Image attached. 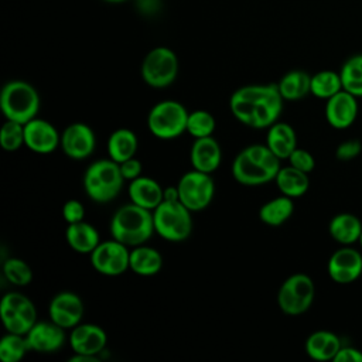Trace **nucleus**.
Returning a JSON list of instances; mask_svg holds the SVG:
<instances>
[{"mask_svg":"<svg viewBox=\"0 0 362 362\" xmlns=\"http://www.w3.org/2000/svg\"><path fill=\"white\" fill-rule=\"evenodd\" d=\"M156 232L153 212L133 202L120 206L112 216L110 235L126 246H140Z\"/></svg>","mask_w":362,"mask_h":362,"instance_id":"nucleus-1","label":"nucleus"},{"mask_svg":"<svg viewBox=\"0 0 362 362\" xmlns=\"http://www.w3.org/2000/svg\"><path fill=\"white\" fill-rule=\"evenodd\" d=\"M124 178L120 164L112 158L93 161L83 174V189L86 195L98 202L107 204L113 201L123 188Z\"/></svg>","mask_w":362,"mask_h":362,"instance_id":"nucleus-2","label":"nucleus"},{"mask_svg":"<svg viewBox=\"0 0 362 362\" xmlns=\"http://www.w3.org/2000/svg\"><path fill=\"white\" fill-rule=\"evenodd\" d=\"M0 106L7 120L25 124L37 117L40 110V96L37 89L25 81L7 82L0 93Z\"/></svg>","mask_w":362,"mask_h":362,"instance_id":"nucleus-3","label":"nucleus"},{"mask_svg":"<svg viewBox=\"0 0 362 362\" xmlns=\"http://www.w3.org/2000/svg\"><path fill=\"white\" fill-rule=\"evenodd\" d=\"M154 229L168 242H182L192 232L191 211L181 201H163L154 211Z\"/></svg>","mask_w":362,"mask_h":362,"instance_id":"nucleus-4","label":"nucleus"},{"mask_svg":"<svg viewBox=\"0 0 362 362\" xmlns=\"http://www.w3.org/2000/svg\"><path fill=\"white\" fill-rule=\"evenodd\" d=\"M188 112L177 100H161L151 107L147 116L150 133L161 140H173L187 132Z\"/></svg>","mask_w":362,"mask_h":362,"instance_id":"nucleus-5","label":"nucleus"},{"mask_svg":"<svg viewBox=\"0 0 362 362\" xmlns=\"http://www.w3.org/2000/svg\"><path fill=\"white\" fill-rule=\"evenodd\" d=\"M315 296L314 281L304 273H296L286 279L277 293V305L287 315L305 313Z\"/></svg>","mask_w":362,"mask_h":362,"instance_id":"nucleus-6","label":"nucleus"},{"mask_svg":"<svg viewBox=\"0 0 362 362\" xmlns=\"http://www.w3.org/2000/svg\"><path fill=\"white\" fill-rule=\"evenodd\" d=\"M178 74V58L168 47H156L141 62V78L151 88L170 86Z\"/></svg>","mask_w":362,"mask_h":362,"instance_id":"nucleus-7","label":"nucleus"},{"mask_svg":"<svg viewBox=\"0 0 362 362\" xmlns=\"http://www.w3.org/2000/svg\"><path fill=\"white\" fill-rule=\"evenodd\" d=\"M0 315L7 332L25 335L37 322L34 303L21 293H7L0 303Z\"/></svg>","mask_w":362,"mask_h":362,"instance_id":"nucleus-8","label":"nucleus"},{"mask_svg":"<svg viewBox=\"0 0 362 362\" xmlns=\"http://www.w3.org/2000/svg\"><path fill=\"white\" fill-rule=\"evenodd\" d=\"M180 201L191 211H202L205 209L215 195V184L211 174L191 170L185 173L178 184Z\"/></svg>","mask_w":362,"mask_h":362,"instance_id":"nucleus-9","label":"nucleus"},{"mask_svg":"<svg viewBox=\"0 0 362 362\" xmlns=\"http://www.w3.org/2000/svg\"><path fill=\"white\" fill-rule=\"evenodd\" d=\"M93 269L103 276H120L130 269V252L122 242L112 239L102 242L90 253Z\"/></svg>","mask_w":362,"mask_h":362,"instance_id":"nucleus-10","label":"nucleus"},{"mask_svg":"<svg viewBox=\"0 0 362 362\" xmlns=\"http://www.w3.org/2000/svg\"><path fill=\"white\" fill-rule=\"evenodd\" d=\"M65 156L72 160H85L88 158L96 146V137L93 130L81 122L72 123L61 134L59 143Z\"/></svg>","mask_w":362,"mask_h":362,"instance_id":"nucleus-11","label":"nucleus"},{"mask_svg":"<svg viewBox=\"0 0 362 362\" xmlns=\"http://www.w3.org/2000/svg\"><path fill=\"white\" fill-rule=\"evenodd\" d=\"M327 270L335 283L349 284L362 274V255L354 247H341L331 255Z\"/></svg>","mask_w":362,"mask_h":362,"instance_id":"nucleus-12","label":"nucleus"},{"mask_svg":"<svg viewBox=\"0 0 362 362\" xmlns=\"http://www.w3.org/2000/svg\"><path fill=\"white\" fill-rule=\"evenodd\" d=\"M49 320L65 329H72L83 317V303L81 297L72 291H61L49 303Z\"/></svg>","mask_w":362,"mask_h":362,"instance_id":"nucleus-13","label":"nucleus"},{"mask_svg":"<svg viewBox=\"0 0 362 362\" xmlns=\"http://www.w3.org/2000/svg\"><path fill=\"white\" fill-rule=\"evenodd\" d=\"M61 143V134L49 122L34 117L24 124V146L38 154L52 153Z\"/></svg>","mask_w":362,"mask_h":362,"instance_id":"nucleus-14","label":"nucleus"},{"mask_svg":"<svg viewBox=\"0 0 362 362\" xmlns=\"http://www.w3.org/2000/svg\"><path fill=\"white\" fill-rule=\"evenodd\" d=\"M356 99V96L346 92L345 89L327 99L325 119L328 124L338 130H344L352 126L356 120L359 109Z\"/></svg>","mask_w":362,"mask_h":362,"instance_id":"nucleus-15","label":"nucleus"},{"mask_svg":"<svg viewBox=\"0 0 362 362\" xmlns=\"http://www.w3.org/2000/svg\"><path fill=\"white\" fill-rule=\"evenodd\" d=\"M65 328L54 321H37L25 334L30 351L40 354H49L61 349L65 344Z\"/></svg>","mask_w":362,"mask_h":362,"instance_id":"nucleus-16","label":"nucleus"},{"mask_svg":"<svg viewBox=\"0 0 362 362\" xmlns=\"http://www.w3.org/2000/svg\"><path fill=\"white\" fill-rule=\"evenodd\" d=\"M107 337L96 324H78L71 329L69 345L75 354L98 356L106 346Z\"/></svg>","mask_w":362,"mask_h":362,"instance_id":"nucleus-17","label":"nucleus"},{"mask_svg":"<svg viewBox=\"0 0 362 362\" xmlns=\"http://www.w3.org/2000/svg\"><path fill=\"white\" fill-rule=\"evenodd\" d=\"M283 96L279 92L277 83H270L266 93L255 103L252 123L253 129H269L274 124L283 110Z\"/></svg>","mask_w":362,"mask_h":362,"instance_id":"nucleus-18","label":"nucleus"},{"mask_svg":"<svg viewBox=\"0 0 362 362\" xmlns=\"http://www.w3.org/2000/svg\"><path fill=\"white\" fill-rule=\"evenodd\" d=\"M189 160L194 170L212 174L218 170L222 160L219 143L212 136L195 139L191 146Z\"/></svg>","mask_w":362,"mask_h":362,"instance_id":"nucleus-19","label":"nucleus"},{"mask_svg":"<svg viewBox=\"0 0 362 362\" xmlns=\"http://www.w3.org/2000/svg\"><path fill=\"white\" fill-rule=\"evenodd\" d=\"M269 85H247L236 89L229 100L232 115L245 126L250 127L255 103L266 93Z\"/></svg>","mask_w":362,"mask_h":362,"instance_id":"nucleus-20","label":"nucleus"},{"mask_svg":"<svg viewBox=\"0 0 362 362\" xmlns=\"http://www.w3.org/2000/svg\"><path fill=\"white\" fill-rule=\"evenodd\" d=\"M230 170L235 181L247 187L263 185L276 178L274 173L250 160L243 151L235 157Z\"/></svg>","mask_w":362,"mask_h":362,"instance_id":"nucleus-21","label":"nucleus"},{"mask_svg":"<svg viewBox=\"0 0 362 362\" xmlns=\"http://www.w3.org/2000/svg\"><path fill=\"white\" fill-rule=\"evenodd\" d=\"M130 201L139 206L154 211L164 201V189L150 177H137L130 181L127 188Z\"/></svg>","mask_w":362,"mask_h":362,"instance_id":"nucleus-22","label":"nucleus"},{"mask_svg":"<svg viewBox=\"0 0 362 362\" xmlns=\"http://www.w3.org/2000/svg\"><path fill=\"white\" fill-rule=\"evenodd\" d=\"M65 238L71 249L81 255H90L100 243L99 233L95 229V226L85 221L68 223Z\"/></svg>","mask_w":362,"mask_h":362,"instance_id":"nucleus-23","label":"nucleus"},{"mask_svg":"<svg viewBox=\"0 0 362 362\" xmlns=\"http://www.w3.org/2000/svg\"><path fill=\"white\" fill-rule=\"evenodd\" d=\"M341 346L338 335L325 329L313 332L305 341V352L314 361H334Z\"/></svg>","mask_w":362,"mask_h":362,"instance_id":"nucleus-24","label":"nucleus"},{"mask_svg":"<svg viewBox=\"0 0 362 362\" xmlns=\"http://www.w3.org/2000/svg\"><path fill=\"white\" fill-rule=\"evenodd\" d=\"M328 232L335 242L349 246L359 240L362 233V222L354 214H348V212L337 214L329 221Z\"/></svg>","mask_w":362,"mask_h":362,"instance_id":"nucleus-25","label":"nucleus"},{"mask_svg":"<svg viewBox=\"0 0 362 362\" xmlns=\"http://www.w3.org/2000/svg\"><path fill=\"white\" fill-rule=\"evenodd\" d=\"M139 140L130 129H117L107 139V154L116 163H123L136 156Z\"/></svg>","mask_w":362,"mask_h":362,"instance_id":"nucleus-26","label":"nucleus"},{"mask_svg":"<svg viewBox=\"0 0 362 362\" xmlns=\"http://www.w3.org/2000/svg\"><path fill=\"white\" fill-rule=\"evenodd\" d=\"M277 188L283 195H287L290 198H298L303 197L308 187H310V180L308 174L293 167H281L274 178Z\"/></svg>","mask_w":362,"mask_h":362,"instance_id":"nucleus-27","label":"nucleus"},{"mask_svg":"<svg viewBox=\"0 0 362 362\" xmlns=\"http://www.w3.org/2000/svg\"><path fill=\"white\" fill-rule=\"evenodd\" d=\"M163 267V257L158 250L150 246H136L130 252V269L139 276H154Z\"/></svg>","mask_w":362,"mask_h":362,"instance_id":"nucleus-28","label":"nucleus"},{"mask_svg":"<svg viewBox=\"0 0 362 362\" xmlns=\"http://www.w3.org/2000/svg\"><path fill=\"white\" fill-rule=\"evenodd\" d=\"M284 100H298L311 93V76L301 69H294L283 75L277 83Z\"/></svg>","mask_w":362,"mask_h":362,"instance_id":"nucleus-29","label":"nucleus"},{"mask_svg":"<svg viewBox=\"0 0 362 362\" xmlns=\"http://www.w3.org/2000/svg\"><path fill=\"white\" fill-rule=\"evenodd\" d=\"M293 198L281 195L263 204L259 209V218L269 226H280L293 215Z\"/></svg>","mask_w":362,"mask_h":362,"instance_id":"nucleus-30","label":"nucleus"},{"mask_svg":"<svg viewBox=\"0 0 362 362\" xmlns=\"http://www.w3.org/2000/svg\"><path fill=\"white\" fill-rule=\"evenodd\" d=\"M342 89L356 98H362V54L349 57L339 71Z\"/></svg>","mask_w":362,"mask_h":362,"instance_id":"nucleus-31","label":"nucleus"},{"mask_svg":"<svg viewBox=\"0 0 362 362\" xmlns=\"http://www.w3.org/2000/svg\"><path fill=\"white\" fill-rule=\"evenodd\" d=\"M339 90H342V81L339 72L324 69L311 76V93L315 98L329 99Z\"/></svg>","mask_w":362,"mask_h":362,"instance_id":"nucleus-32","label":"nucleus"},{"mask_svg":"<svg viewBox=\"0 0 362 362\" xmlns=\"http://www.w3.org/2000/svg\"><path fill=\"white\" fill-rule=\"evenodd\" d=\"M30 351L25 335L7 332L0 341V359L3 362H18Z\"/></svg>","mask_w":362,"mask_h":362,"instance_id":"nucleus-33","label":"nucleus"},{"mask_svg":"<svg viewBox=\"0 0 362 362\" xmlns=\"http://www.w3.org/2000/svg\"><path fill=\"white\" fill-rule=\"evenodd\" d=\"M216 127L215 117L206 110H194L188 115L187 132L194 139L212 136Z\"/></svg>","mask_w":362,"mask_h":362,"instance_id":"nucleus-34","label":"nucleus"},{"mask_svg":"<svg viewBox=\"0 0 362 362\" xmlns=\"http://www.w3.org/2000/svg\"><path fill=\"white\" fill-rule=\"evenodd\" d=\"M6 279L14 286H28L33 280L31 267L18 257H10L3 264Z\"/></svg>","mask_w":362,"mask_h":362,"instance_id":"nucleus-35","label":"nucleus"},{"mask_svg":"<svg viewBox=\"0 0 362 362\" xmlns=\"http://www.w3.org/2000/svg\"><path fill=\"white\" fill-rule=\"evenodd\" d=\"M0 143L6 151H16L24 144V124L6 120L0 132Z\"/></svg>","mask_w":362,"mask_h":362,"instance_id":"nucleus-36","label":"nucleus"},{"mask_svg":"<svg viewBox=\"0 0 362 362\" xmlns=\"http://www.w3.org/2000/svg\"><path fill=\"white\" fill-rule=\"evenodd\" d=\"M288 161H290V165H293L307 174H310L315 167V160H314L313 154L310 151H307L304 148H298V147H296L293 150V153L288 157Z\"/></svg>","mask_w":362,"mask_h":362,"instance_id":"nucleus-37","label":"nucleus"},{"mask_svg":"<svg viewBox=\"0 0 362 362\" xmlns=\"http://www.w3.org/2000/svg\"><path fill=\"white\" fill-rule=\"evenodd\" d=\"M361 151H362V143L359 140H346L337 147L335 157L339 161H351L355 157H358Z\"/></svg>","mask_w":362,"mask_h":362,"instance_id":"nucleus-38","label":"nucleus"},{"mask_svg":"<svg viewBox=\"0 0 362 362\" xmlns=\"http://www.w3.org/2000/svg\"><path fill=\"white\" fill-rule=\"evenodd\" d=\"M85 208L76 199H68L62 206V218L66 223H75L83 221Z\"/></svg>","mask_w":362,"mask_h":362,"instance_id":"nucleus-39","label":"nucleus"},{"mask_svg":"<svg viewBox=\"0 0 362 362\" xmlns=\"http://www.w3.org/2000/svg\"><path fill=\"white\" fill-rule=\"evenodd\" d=\"M266 144L269 146V148L280 158H288L290 154L293 153V150L297 147V146H293L281 139H277V137H273V136H269L266 137Z\"/></svg>","mask_w":362,"mask_h":362,"instance_id":"nucleus-40","label":"nucleus"},{"mask_svg":"<svg viewBox=\"0 0 362 362\" xmlns=\"http://www.w3.org/2000/svg\"><path fill=\"white\" fill-rule=\"evenodd\" d=\"M141 163L136 158V157H132L123 163H120V171H122V175L124 180L127 181H132L137 177L141 175Z\"/></svg>","mask_w":362,"mask_h":362,"instance_id":"nucleus-41","label":"nucleus"},{"mask_svg":"<svg viewBox=\"0 0 362 362\" xmlns=\"http://www.w3.org/2000/svg\"><path fill=\"white\" fill-rule=\"evenodd\" d=\"M334 362H362V352L354 346H341Z\"/></svg>","mask_w":362,"mask_h":362,"instance_id":"nucleus-42","label":"nucleus"},{"mask_svg":"<svg viewBox=\"0 0 362 362\" xmlns=\"http://www.w3.org/2000/svg\"><path fill=\"white\" fill-rule=\"evenodd\" d=\"M137 7L144 14H153L160 7V0H137Z\"/></svg>","mask_w":362,"mask_h":362,"instance_id":"nucleus-43","label":"nucleus"},{"mask_svg":"<svg viewBox=\"0 0 362 362\" xmlns=\"http://www.w3.org/2000/svg\"><path fill=\"white\" fill-rule=\"evenodd\" d=\"M164 199L165 201H180V194L177 187H168L164 189Z\"/></svg>","mask_w":362,"mask_h":362,"instance_id":"nucleus-44","label":"nucleus"},{"mask_svg":"<svg viewBox=\"0 0 362 362\" xmlns=\"http://www.w3.org/2000/svg\"><path fill=\"white\" fill-rule=\"evenodd\" d=\"M71 362H98L99 356H90V355H81V354H75L74 356L69 358Z\"/></svg>","mask_w":362,"mask_h":362,"instance_id":"nucleus-45","label":"nucleus"},{"mask_svg":"<svg viewBox=\"0 0 362 362\" xmlns=\"http://www.w3.org/2000/svg\"><path fill=\"white\" fill-rule=\"evenodd\" d=\"M106 3H123V1H127V0H103Z\"/></svg>","mask_w":362,"mask_h":362,"instance_id":"nucleus-46","label":"nucleus"},{"mask_svg":"<svg viewBox=\"0 0 362 362\" xmlns=\"http://www.w3.org/2000/svg\"><path fill=\"white\" fill-rule=\"evenodd\" d=\"M358 243L361 245V247H362V233H361V238H359V240H358Z\"/></svg>","mask_w":362,"mask_h":362,"instance_id":"nucleus-47","label":"nucleus"}]
</instances>
